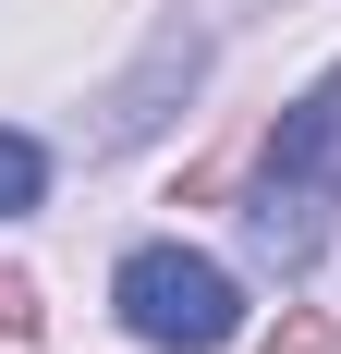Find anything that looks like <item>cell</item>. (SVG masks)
Returning <instances> with one entry per match:
<instances>
[{
	"label": "cell",
	"mask_w": 341,
	"mask_h": 354,
	"mask_svg": "<svg viewBox=\"0 0 341 354\" xmlns=\"http://www.w3.org/2000/svg\"><path fill=\"white\" fill-rule=\"evenodd\" d=\"M329 220H341V73H317L305 98L280 110L256 183H244V245L269 257L280 281H305L329 257Z\"/></svg>",
	"instance_id": "cell-1"
},
{
	"label": "cell",
	"mask_w": 341,
	"mask_h": 354,
	"mask_svg": "<svg viewBox=\"0 0 341 354\" xmlns=\"http://www.w3.org/2000/svg\"><path fill=\"white\" fill-rule=\"evenodd\" d=\"M110 306H122V330L159 342V354H220L244 330V281L220 257H195V245H135L110 269Z\"/></svg>",
	"instance_id": "cell-2"
},
{
	"label": "cell",
	"mask_w": 341,
	"mask_h": 354,
	"mask_svg": "<svg viewBox=\"0 0 341 354\" xmlns=\"http://www.w3.org/2000/svg\"><path fill=\"white\" fill-rule=\"evenodd\" d=\"M37 196H49V147H37V135H12V122H0V220H25Z\"/></svg>",
	"instance_id": "cell-3"
}]
</instances>
